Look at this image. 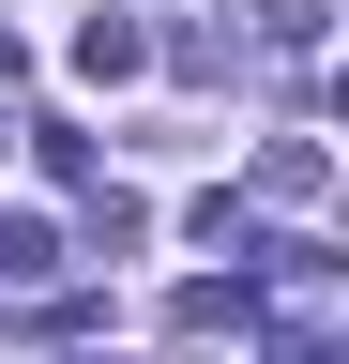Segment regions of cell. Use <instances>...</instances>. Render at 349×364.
Instances as JSON below:
<instances>
[{
    "label": "cell",
    "mask_w": 349,
    "mask_h": 364,
    "mask_svg": "<svg viewBox=\"0 0 349 364\" xmlns=\"http://www.w3.org/2000/svg\"><path fill=\"white\" fill-rule=\"evenodd\" d=\"M137 61H152V31H137V16H92V31H76V76H92V91H107V76H137Z\"/></svg>",
    "instance_id": "1"
},
{
    "label": "cell",
    "mask_w": 349,
    "mask_h": 364,
    "mask_svg": "<svg viewBox=\"0 0 349 364\" xmlns=\"http://www.w3.org/2000/svg\"><path fill=\"white\" fill-rule=\"evenodd\" d=\"M61 364H92V349H61Z\"/></svg>",
    "instance_id": "7"
},
{
    "label": "cell",
    "mask_w": 349,
    "mask_h": 364,
    "mask_svg": "<svg viewBox=\"0 0 349 364\" xmlns=\"http://www.w3.org/2000/svg\"><path fill=\"white\" fill-rule=\"evenodd\" d=\"M258 46H319V0H258Z\"/></svg>",
    "instance_id": "5"
},
{
    "label": "cell",
    "mask_w": 349,
    "mask_h": 364,
    "mask_svg": "<svg viewBox=\"0 0 349 364\" xmlns=\"http://www.w3.org/2000/svg\"><path fill=\"white\" fill-rule=\"evenodd\" d=\"M258 198H319V136H274L258 152Z\"/></svg>",
    "instance_id": "3"
},
{
    "label": "cell",
    "mask_w": 349,
    "mask_h": 364,
    "mask_svg": "<svg viewBox=\"0 0 349 364\" xmlns=\"http://www.w3.org/2000/svg\"><path fill=\"white\" fill-rule=\"evenodd\" d=\"M167 318H183V334H243V273H228V289H213V273H198V289L167 304Z\"/></svg>",
    "instance_id": "4"
},
{
    "label": "cell",
    "mask_w": 349,
    "mask_h": 364,
    "mask_svg": "<svg viewBox=\"0 0 349 364\" xmlns=\"http://www.w3.org/2000/svg\"><path fill=\"white\" fill-rule=\"evenodd\" d=\"M46 273H61V228L16 213V228H0V289H46Z\"/></svg>",
    "instance_id": "2"
},
{
    "label": "cell",
    "mask_w": 349,
    "mask_h": 364,
    "mask_svg": "<svg viewBox=\"0 0 349 364\" xmlns=\"http://www.w3.org/2000/svg\"><path fill=\"white\" fill-rule=\"evenodd\" d=\"M16 76H31V46H16V31H0V91H16Z\"/></svg>",
    "instance_id": "6"
}]
</instances>
